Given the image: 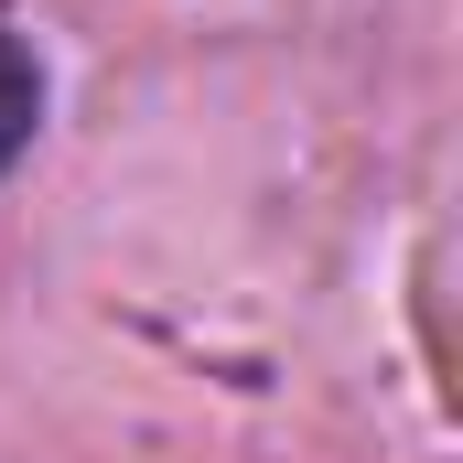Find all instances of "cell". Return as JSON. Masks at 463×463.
I'll return each instance as SVG.
<instances>
[{"label":"cell","mask_w":463,"mask_h":463,"mask_svg":"<svg viewBox=\"0 0 463 463\" xmlns=\"http://www.w3.org/2000/svg\"><path fill=\"white\" fill-rule=\"evenodd\" d=\"M43 109H54V76H43V43L0 11V184L33 162V140H43Z\"/></svg>","instance_id":"6da1fadb"}]
</instances>
